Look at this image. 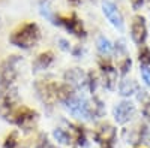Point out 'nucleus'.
Here are the masks:
<instances>
[{
  "instance_id": "obj_8",
  "label": "nucleus",
  "mask_w": 150,
  "mask_h": 148,
  "mask_svg": "<svg viewBox=\"0 0 150 148\" xmlns=\"http://www.w3.org/2000/svg\"><path fill=\"white\" fill-rule=\"evenodd\" d=\"M96 48L101 55L104 57H108L112 54V51H114V45H112V42L110 39H107L105 36H99L98 41H96Z\"/></svg>"
},
{
  "instance_id": "obj_13",
  "label": "nucleus",
  "mask_w": 150,
  "mask_h": 148,
  "mask_svg": "<svg viewBox=\"0 0 150 148\" xmlns=\"http://www.w3.org/2000/svg\"><path fill=\"white\" fill-rule=\"evenodd\" d=\"M140 66H147V67H150V49L147 48V46H141V49H140Z\"/></svg>"
},
{
  "instance_id": "obj_2",
  "label": "nucleus",
  "mask_w": 150,
  "mask_h": 148,
  "mask_svg": "<svg viewBox=\"0 0 150 148\" xmlns=\"http://www.w3.org/2000/svg\"><path fill=\"white\" fill-rule=\"evenodd\" d=\"M18 63H20L18 55H12L2 63V66H0V85L2 87L9 88L11 84L15 81L18 75Z\"/></svg>"
},
{
  "instance_id": "obj_9",
  "label": "nucleus",
  "mask_w": 150,
  "mask_h": 148,
  "mask_svg": "<svg viewBox=\"0 0 150 148\" xmlns=\"http://www.w3.org/2000/svg\"><path fill=\"white\" fill-rule=\"evenodd\" d=\"M119 91L122 96H132L135 93H138V85H137V82L134 79H125L120 82L119 85Z\"/></svg>"
},
{
  "instance_id": "obj_1",
  "label": "nucleus",
  "mask_w": 150,
  "mask_h": 148,
  "mask_svg": "<svg viewBox=\"0 0 150 148\" xmlns=\"http://www.w3.org/2000/svg\"><path fill=\"white\" fill-rule=\"evenodd\" d=\"M39 41H41V30L36 22H24L9 36V42L23 49L36 46Z\"/></svg>"
},
{
  "instance_id": "obj_16",
  "label": "nucleus",
  "mask_w": 150,
  "mask_h": 148,
  "mask_svg": "<svg viewBox=\"0 0 150 148\" xmlns=\"http://www.w3.org/2000/svg\"><path fill=\"white\" fill-rule=\"evenodd\" d=\"M143 2H144V0H131V5H132L134 9H138V8H141Z\"/></svg>"
},
{
  "instance_id": "obj_14",
  "label": "nucleus",
  "mask_w": 150,
  "mask_h": 148,
  "mask_svg": "<svg viewBox=\"0 0 150 148\" xmlns=\"http://www.w3.org/2000/svg\"><path fill=\"white\" fill-rule=\"evenodd\" d=\"M140 73H141V78H143L144 84L150 88V67H147V66H140Z\"/></svg>"
},
{
  "instance_id": "obj_4",
  "label": "nucleus",
  "mask_w": 150,
  "mask_h": 148,
  "mask_svg": "<svg viewBox=\"0 0 150 148\" xmlns=\"http://www.w3.org/2000/svg\"><path fill=\"white\" fill-rule=\"evenodd\" d=\"M131 39L135 45L143 46L147 39V22L143 15H135L131 21Z\"/></svg>"
},
{
  "instance_id": "obj_5",
  "label": "nucleus",
  "mask_w": 150,
  "mask_h": 148,
  "mask_svg": "<svg viewBox=\"0 0 150 148\" xmlns=\"http://www.w3.org/2000/svg\"><path fill=\"white\" fill-rule=\"evenodd\" d=\"M135 115V105L131 100H122L112 109V117H114L117 124H126Z\"/></svg>"
},
{
  "instance_id": "obj_6",
  "label": "nucleus",
  "mask_w": 150,
  "mask_h": 148,
  "mask_svg": "<svg viewBox=\"0 0 150 148\" xmlns=\"http://www.w3.org/2000/svg\"><path fill=\"white\" fill-rule=\"evenodd\" d=\"M36 117V112L26 106H21L17 112H15V123L21 127H27L29 124H32L33 120Z\"/></svg>"
},
{
  "instance_id": "obj_12",
  "label": "nucleus",
  "mask_w": 150,
  "mask_h": 148,
  "mask_svg": "<svg viewBox=\"0 0 150 148\" xmlns=\"http://www.w3.org/2000/svg\"><path fill=\"white\" fill-rule=\"evenodd\" d=\"M53 136L60 145H69L71 144V135L65 129H56L53 132Z\"/></svg>"
},
{
  "instance_id": "obj_15",
  "label": "nucleus",
  "mask_w": 150,
  "mask_h": 148,
  "mask_svg": "<svg viewBox=\"0 0 150 148\" xmlns=\"http://www.w3.org/2000/svg\"><path fill=\"white\" fill-rule=\"evenodd\" d=\"M17 133H11L9 136L6 138V142H5V148H15L17 147Z\"/></svg>"
},
{
  "instance_id": "obj_11",
  "label": "nucleus",
  "mask_w": 150,
  "mask_h": 148,
  "mask_svg": "<svg viewBox=\"0 0 150 148\" xmlns=\"http://www.w3.org/2000/svg\"><path fill=\"white\" fill-rule=\"evenodd\" d=\"M53 60H54V57H53V53H51V51H47V53L39 54V55H38V58H36V61H35L36 70L47 69L50 65L53 63Z\"/></svg>"
},
{
  "instance_id": "obj_7",
  "label": "nucleus",
  "mask_w": 150,
  "mask_h": 148,
  "mask_svg": "<svg viewBox=\"0 0 150 148\" xmlns=\"http://www.w3.org/2000/svg\"><path fill=\"white\" fill-rule=\"evenodd\" d=\"M60 22L71 32L74 33L75 36H84V29H83V24L81 21L75 17V15H71V17H63L60 18Z\"/></svg>"
},
{
  "instance_id": "obj_10",
  "label": "nucleus",
  "mask_w": 150,
  "mask_h": 148,
  "mask_svg": "<svg viewBox=\"0 0 150 148\" xmlns=\"http://www.w3.org/2000/svg\"><path fill=\"white\" fill-rule=\"evenodd\" d=\"M102 72H104V78H105V84H107V87L111 90V88H114V85H116V79H117V72L116 69L110 66V65H105L102 66Z\"/></svg>"
},
{
  "instance_id": "obj_3",
  "label": "nucleus",
  "mask_w": 150,
  "mask_h": 148,
  "mask_svg": "<svg viewBox=\"0 0 150 148\" xmlns=\"http://www.w3.org/2000/svg\"><path fill=\"white\" fill-rule=\"evenodd\" d=\"M102 12H104L105 18L108 20V22L116 30H119V32L125 30V20H123V15H122V12H120V9L117 8L116 3H112L111 0H104L102 2Z\"/></svg>"
}]
</instances>
